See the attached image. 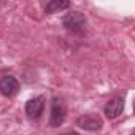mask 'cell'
<instances>
[{"label":"cell","mask_w":135,"mask_h":135,"mask_svg":"<svg viewBox=\"0 0 135 135\" xmlns=\"http://www.w3.org/2000/svg\"><path fill=\"white\" fill-rule=\"evenodd\" d=\"M86 24H88V19H86L84 13H81V11H69L62 18L64 29L70 33H83L86 29Z\"/></svg>","instance_id":"1"},{"label":"cell","mask_w":135,"mask_h":135,"mask_svg":"<svg viewBox=\"0 0 135 135\" xmlns=\"http://www.w3.org/2000/svg\"><path fill=\"white\" fill-rule=\"evenodd\" d=\"M67 118V108L60 97H52L51 102V114H49V126L51 127H60Z\"/></svg>","instance_id":"2"},{"label":"cell","mask_w":135,"mask_h":135,"mask_svg":"<svg viewBox=\"0 0 135 135\" xmlns=\"http://www.w3.org/2000/svg\"><path fill=\"white\" fill-rule=\"evenodd\" d=\"M45 111V97L35 95L26 102V114L30 119H40Z\"/></svg>","instance_id":"3"},{"label":"cell","mask_w":135,"mask_h":135,"mask_svg":"<svg viewBox=\"0 0 135 135\" xmlns=\"http://www.w3.org/2000/svg\"><path fill=\"white\" fill-rule=\"evenodd\" d=\"M122 111H124V97H121V95H116V97L110 99L103 107V114L110 121L119 118L122 114Z\"/></svg>","instance_id":"4"},{"label":"cell","mask_w":135,"mask_h":135,"mask_svg":"<svg viewBox=\"0 0 135 135\" xmlns=\"http://www.w3.org/2000/svg\"><path fill=\"white\" fill-rule=\"evenodd\" d=\"M19 92V81L13 75H3L0 78V94L3 97H13Z\"/></svg>","instance_id":"5"},{"label":"cell","mask_w":135,"mask_h":135,"mask_svg":"<svg viewBox=\"0 0 135 135\" xmlns=\"http://www.w3.org/2000/svg\"><path fill=\"white\" fill-rule=\"evenodd\" d=\"M76 126L84 129V130H100L103 126V121L99 114L88 113V114H83L76 119Z\"/></svg>","instance_id":"6"},{"label":"cell","mask_w":135,"mask_h":135,"mask_svg":"<svg viewBox=\"0 0 135 135\" xmlns=\"http://www.w3.org/2000/svg\"><path fill=\"white\" fill-rule=\"evenodd\" d=\"M69 7H70L69 0H51V2H48L46 7H45V13L46 15H54V13L67 10Z\"/></svg>","instance_id":"7"},{"label":"cell","mask_w":135,"mask_h":135,"mask_svg":"<svg viewBox=\"0 0 135 135\" xmlns=\"http://www.w3.org/2000/svg\"><path fill=\"white\" fill-rule=\"evenodd\" d=\"M60 135H80V133H76V132H67V133H60Z\"/></svg>","instance_id":"8"}]
</instances>
